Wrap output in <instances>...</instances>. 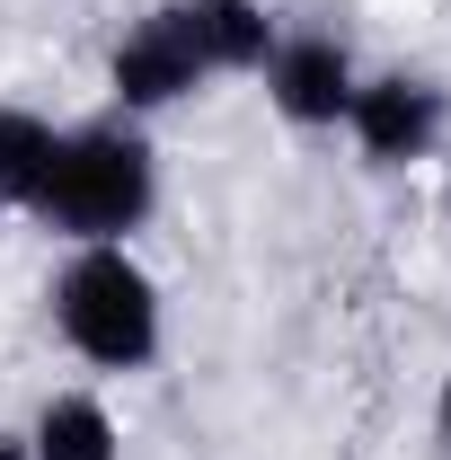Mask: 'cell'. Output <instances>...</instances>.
<instances>
[{"instance_id": "cell-1", "label": "cell", "mask_w": 451, "mask_h": 460, "mask_svg": "<svg viewBox=\"0 0 451 460\" xmlns=\"http://www.w3.org/2000/svg\"><path fill=\"white\" fill-rule=\"evenodd\" d=\"M36 213L54 230H71V239H89V248H107L115 230H133L151 213V151H142V133H124V124L62 133Z\"/></svg>"}, {"instance_id": "cell-2", "label": "cell", "mask_w": 451, "mask_h": 460, "mask_svg": "<svg viewBox=\"0 0 451 460\" xmlns=\"http://www.w3.org/2000/svg\"><path fill=\"white\" fill-rule=\"evenodd\" d=\"M54 319H62V337L80 345L89 363L133 372V363H151V345H160V292H151V275L107 239V248H80V257L62 266Z\"/></svg>"}, {"instance_id": "cell-3", "label": "cell", "mask_w": 451, "mask_h": 460, "mask_svg": "<svg viewBox=\"0 0 451 460\" xmlns=\"http://www.w3.org/2000/svg\"><path fill=\"white\" fill-rule=\"evenodd\" d=\"M160 27L186 45L195 71H248L275 54V27L257 0H177V9H160Z\"/></svg>"}, {"instance_id": "cell-4", "label": "cell", "mask_w": 451, "mask_h": 460, "mask_svg": "<svg viewBox=\"0 0 451 460\" xmlns=\"http://www.w3.org/2000/svg\"><path fill=\"white\" fill-rule=\"evenodd\" d=\"M266 80H275V107L292 124H337L354 107V62H345L337 36H292L266 54Z\"/></svg>"}, {"instance_id": "cell-5", "label": "cell", "mask_w": 451, "mask_h": 460, "mask_svg": "<svg viewBox=\"0 0 451 460\" xmlns=\"http://www.w3.org/2000/svg\"><path fill=\"white\" fill-rule=\"evenodd\" d=\"M345 124H354V142L372 151V160H416L434 133H443V98L425 89V80H407V71H390V80H372V89H354V107H345Z\"/></svg>"}, {"instance_id": "cell-6", "label": "cell", "mask_w": 451, "mask_h": 460, "mask_svg": "<svg viewBox=\"0 0 451 460\" xmlns=\"http://www.w3.org/2000/svg\"><path fill=\"white\" fill-rule=\"evenodd\" d=\"M195 80H204V71L186 62V45H177L160 18L115 45V98H124V107H169V98H186Z\"/></svg>"}, {"instance_id": "cell-7", "label": "cell", "mask_w": 451, "mask_h": 460, "mask_svg": "<svg viewBox=\"0 0 451 460\" xmlns=\"http://www.w3.org/2000/svg\"><path fill=\"white\" fill-rule=\"evenodd\" d=\"M36 460H115V416L98 399H45L36 416Z\"/></svg>"}, {"instance_id": "cell-8", "label": "cell", "mask_w": 451, "mask_h": 460, "mask_svg": "<svg viewBox=\"0 0 451 460\" xmlns=\"http://www.w3.org/2000/svg\"><path fill=\"white\" fill-rule=\"evenodd\" d=\"M54 151H62L54 124H36V115H0V195H9V204H36L45 177H54Z\"/></svg>"}, {"instance_id": "cell-9", "label": "cell", "mask_w": 451, "mask_h": 460, "mask_svg": "<svg viewBox=\"0 0 451 460\" xmlns=\"http://www.w3.org/2000/svg\"><path fill=\"white\" fill-rule=\"evenodd\" d=\"M0 460H36V452H27V443H9V434H0Z\"/></svg>"}, {"instance_id": "cell-10", "label": "cell", "mask_w": 451, "mask_h": 460, "mask_svg": "<svg viewBox=\"0 0 451 460\" xmlns=\"http://www.w3.org/2000/svg\"><path fill=\"white\" fill-rule=\"evenodd\" d=\"M443 443H451V381H443Z\"/></svg>"}, {"instance_id": "cell-11", "label": "cell", "mask_w": 451, "mask_h": 460, "mask_svg": "<svg viewBox=\"0 0 451 460\" xmlns=\"http://www.w3.org/2000/svg\"><path fill=\"white\" fill-rule=\"evenodd\" d=\"M443 204H451V195H443Z\"/></svg>"}]
</instances>
